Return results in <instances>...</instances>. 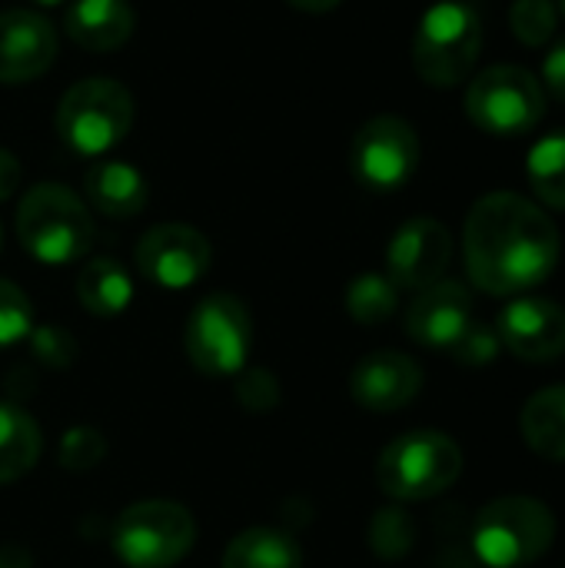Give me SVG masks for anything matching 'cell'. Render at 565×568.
<instances>
[{"mask_svg":"<svg viewBox=\"0 0 565 568\" xmlns=\"http://www.w3.org/2000/svg\"><path fill=\"white\" fill-rule=\"evenodd\" d=\"M470 280L490 296H516L553 276L559 230L543 206L519 193L483 196L463 226Z\"/></svg>","mask_w":565,"mask_h":568,"instance_id":"obj_1","label":"cell"},{"mask_svg":"<svg viewBox=\"0 0 565 568\" xmlns=\"http://www.w3.org/2000/svg\"><path fill=\"white\" fill-rule=\"evenodd\" d=\"M17 236L33 260L47 266H67L90 250L93 220L73 190L60 183H37L20 200Z\"/></svg>","mask_w":565,"mask_h":568,"instance_id":"obj_2","label":"cell"},{"mask_svg":"<svg viewBox=\"0 0 565 568\" xmlns=\"http://www.w3.org/2000/svg\"><path fill=\"white\" fill-rule=\"evenodd\" d=\"M463 449L436 429H416L393 439L376 463L380 489L396 503H426L456 486Z\"/></svg>","mask_w":565,"mask_h":568,"instance_id":"obj_3","label":"cell"},{"mask_svg":"<svg viewBox=\"0 0 565 568\" xmlns=\"http://www.w3.org/2000/svg\"><path fill=\"white\" fill-rule=\"evenodd\" d=\"M556 516L529 496H503L480 509L473 523V549L490 568L533 566L553 549Z\"/></svg>","mask_w":565,"mask_h":568,"instance_id":"obj_4","label":"cell"},{"mask_svg":"<svg viewBox=\"0 0 565 568\" xmlns=\"http://www.w3.org/2000/svg\"><path fill=\"white\" fill-rule=\"evenodd\" d=\"M480 47V10L466 0H440L420 20V30L413 37V63L430 87H456L473 73Z\"/></svg>","mask_w":565,"mask_h":568,"instance_id":"obj_5","label":"cell"},{"mask_svg":"<svg viewBox=\"0 0 565 568\" xmlns=\"http://www.w3.org/2000/svg\"><path fill=\"white\" fill-rule=\"evenodd\" d=\"M133 126V97L123 83L93 77L73 83L57 106V136L77 156L110 153Z\"/></svg>","mask_w":565,"mask_h":568,"instance_id":"obj_6","label":"cell"},{"mask_svg":"<svg viewBox=\"0 0 565 568\" xmlns=\"http://www.w3.org/2000/svg\"><path fill=\"white\" fill-rule=\"evenodd\" d=\"M196 542V523L180 503L150 499L127 506L110 532V546L127 568H173Z\"/></svg>","mask_w":565,"mask_h":568,"instance_id":"obj_7","label":"cell"},{"mask_svg":"<svg viewBox=\"0 0 565 568\" xmlns=\"http://www.w3.org/2000/svg\"><path fill=\"white\" fill-rule=\"evenodd\" d=\"M546 113V90L543 83L523 67H490L473 77L466 90V116L496 136H519L529 133Z\"/></svg>","mask_w":565,"mask_h":568,"instance_id":"obj_8","label":"cell"},{"mask_svg":"<svg viewBox=\"0 0 565 568\" xmlns=\"http://www.w3.org/2000/svg\"><path fill=\"white\" fill-rule=\"evenodd\" d=\"M250 313L230 293L200 300L186 320V356L203 376H236L250 356Z\"/></svg>","mask_w":565,"mask_h":568,"instance_id":"obj_9","label":"cell"},{"mask_svg":"<svg viewBox=\"0 0 565 568\" xmlns=\"http://www.w3.org/2000/svg\"><path fill=\"white\" fill-rule=\"evenodd\" d=\"M420 166V136L403 116L366 120L350 146V170L370 190H400Z\"/></svg>","mask_w":565,"mask_h":568,"instance_id":"obj_10","label":"cell"},{"mask_svg":"<svg viewBox=\"0 0 565 568\" xmlns=\"http://www.w3.org/2000/svg\"><path fill=\"white\" fill-rule=\"evenodd\" d=\"M213 260L210 240L183 223H163L140 236L137 270L143 280L163 290H186L206 276Z\"/></svg>","mask_w":565,"mask_h":568,"instance_id":"obj_11","label":"cell"},{"mask_svg":"<svg viewBox=\"0 0 565 568\" xmlns=\"http://www.w3.org/2000/svg\"><path fill=\"white\" fill-rule=\"evenodd\" d=\"M453 263V236L433 216H416L396 230L386 246V276L396 290H426L446 276Z\"/></svg>","mask_w":565,"mask_h":568,"instance_id":"obj_12","label":"cell"},{"mask_svg":"<svg viewBox=\"0 0 565 568\" xmlns=\"http://www.w3.org/2000/svg\"><path fill=\"white\" fill-rule=\"evenodd\" d=\"M503 349L523 363H553L565 353V310L543 296H519L496 320Z\"/></svg>","mask_w":565,"mask_h":568,"instance_id":"obj_13","label":"cell"},{"mask_svg":"<svg viewBox=\"0 0 565 568\" xmlns=\"http://www.w3.org/2000/svg\"><path fill=\"white\" fill-rule=\"evenodd\" d=\"M423 389V369L416 359L396 349L370 353L350 376V393L366 413H400Z\"/></svg>","mask_w":565,"mask_h":568,"instance_id":"obj_14","label":"cell"},{"mask_svg":"<svg viewBox=\"0 0 565 568\" xmlns=\"http://www.w3.org/2000/svg\"><path fill=\"white\" fill-rule=\"evenodd\" d=\"M57 60V30L33 10H0V83H27Z\"/></svg>","mask_w":565,"mask_h":568,"instance_id":"obj_15","label":"cell"},{"mask_svg":"<svg viewBox=\"0 0 565 568\" xmlns=\"http://www.w3.org/2000/svg\"><path fill=\"white\" fill-rule=\"evenodd\" d=\"M473 323V296L456 280H440L416 293V300L406 310V333L420 346L446 349L466 333Z\"/></svg>","mask_w":565,"mask_h":568,"instance_id":"obj_16","label":"cell"},{"mask_svg":"<svg viewBox=\"0 0 565 568\" xmlns=\"http://www.w3.org/2000/svg\"><path fill=\"white\" fill-rule=\"evenodd\" d=\"M133 7L127 0H73L63 13L67 37L93 53L123 47L133 33Z\"/></svg>","mask_w":565,"mask_h":568,"instance_id":"obj_17","label":"cell"},{"mask_svg":"<svg viewBox=\"0 0 565 568\" xmlns=\"http://www.w3.org/2000/svg\"><path fill=\"white\" fill-rule=\"evenodd\" d=\"M87 200L93 210L113 220H130L147 206V180L137 166L120 160H100L87 170L83 180Z\"/></svg>","mask_w":565,"mask_h":568,"instance_id":"obj_18","label":"cell"},{"mask_svg":"<svg viewBox=\"0 0 565 568\" xmlns=\"http://www.w3.org/2000/svg\"><path fill=\"white\" fill-rule=\"evenodd\" d=\"M519 429L536 456L549 463H565V386L539 389L523 406Z\"/></svg>","mask_w":565,"mask_h":568,"instance_id":"obj_19","label":"cell"},{"mask_svg":"<svg viewBox=\"0 0 565 568\" xmlns=\"http://www.w3.org/2000/svg\"><path fill=\"white\" fill-rule=\"evenodd\" d=\"M77 296H80L83 310L100 316V320L120 316L130 306V300H133V280H130V273L117 260L100 256V260H90L80 270Z\"/></svg>","mask_w":565,"mask_h":568,"instance_id":"obj_20","label":"cell"},{"mask_svg":"<svg viewBox=\"0 0 565 568\" xmlns=\"http://www.w3.org/2000/svg\"><path fill=\"white\" fill-rule=\"evenodd\" d=\"M43 449L40 426L17 406L0 403V486L27 476Z\"/></svg>","mask_w":565,"mask_h":568,"instance_id":"obj_21","label":"cell"},{"mask_svg":"<svg viewBox=\"0 0 565 568\" xmlns=\"http://www.w3.org/2000/svg\"><path fill=\"white\" fill-rule=\"evenodd\" d=\"M300 546L280 529H246L223 552V568H300Z\"/></svg>","mask_w":565,"mask_h":568,"instance_id":"obj_22","label":"cell"},{"mask_svg":"<svg viewBox=\"0 0 565 568\" xmlns=\"http://www.w3.org/2000/svg\"><path fill=\"white\" fill-rule=\"evenodd\" d=\"M526 176L546 206L565 213V133H553L529 150Z\"/></svg>","mask_w":565,"mask_h":568,"instance_id":"obj_23","label":"cell"},{"mask_svg":"<svg viewBox=\"0 0 565 568\" xmlns=\"http://www.w3.org/2000/svg\"><path fill=\"white\" fill-rule=\"evenodd\" d=\"M396 306H400V290L383 273H360L346 286V313L363 326L386 323L396 313Z\"/></svg>","mask_w":565,"mask_h":568,"instance_id":"obj_24","label":"cell"},{"mask_svg":"<svg viewBox=\"0 0 565 568\" xmlns=\"http://www.w3.org/2000/svg\"><path fill=\"white\" fill-rule=\"evenodd\" d=\"M556 23H559V10L553 0H516L509 7V27L516 40H523L526 47L549 43V37L556 33Z\"/></svg>","mask_w":565,"mask_h":568,"instance_id":"obj_25","label":"cell"},{"mask_svg":"<svg viewBox=\"0 0 565 568\" xmlns=\"http://www.w3.org/2000/svg\"><path fill=\"white\" fill-rule=\"evenodd\" d=\"M370 539H373V549H376L383 559H400V556H406V552L413 549L416 526H413V519H410L403 509H383V513L373 519Z\"/></svg>","mask_w":565,"mask_h":568,"instance_id":"obj_26","label":"cell"},{"mask_svg":"<svg viewBox=\"0 0 565 568\" xmlns=\"http://www.w3.org/2000/svg\"><path fill=\"white\" fill-rule=\"evenodd\" d=\"M30 333H33V306L27 293L17 283L0 280V346H13Z\"/></svg>","mask_w":565,"mask_h":568,"instance_id":"obj_27","label":"cell"},{"mask_svg":"<svg viewBox=\"0 0 565 568\" xmlns=\"http://www.w3.org/2000/svg\"><path fill=\"white\" fill-rule=\"evenodd\" d=\"M107 456V443L97 429L90 426H73L63 433L60 439V466L70 469V473H83V469H93L100 459Z\"/></svg>","mask_w":565,"mask_h":568,"instance_id":"obj_28","label":"cell"},{"mask_svg":"<svg viewBox=\"0 0 565 568\" xmlns=\"http://www.w3.org/2000/svg\"><path fill=\"white\" fill-rule=\"evenodd\" d=\"M503 343H500V333L496 326H486V323H470L466 333L450 346V356L460 363V366H490L496 356H500Z\"/></svg>","mask_w":565,"mask_h":568,"instance_id":"obj_29","label":"cell"},{"mask_svg":"<svg viewBox=\"0 0 565 568\" xmlns=\"http://www.w3.org/2000/svg\"><path fill=\"white\" fill-rule=\"evenodd\" d=\"M236 399L253 413H266L280 399L276 379L263 369H243V376L236 379Z\"/></svg>","mask_w":565,"mask_h":568,"instance_id":"obj_30","label":"cell"},{"mask_svg":"<svg viewBox=\"0 0 565 568\" xmlns=\"http://www.w3.org/2000/svg\"><path fill=\"white\" fill-rule=\"evenodd\" d=\"M33 353L47 363V366H67L73 359V339L60 329V326H43L30 333Z\"/></svg>","mask_w":565,"mask_h":568,"instance_id":"obj_31","label":"cell"},{"mask_svg":"<svg viewBox=\"0 0 565 568\" xmlns=\"http://www.w3.org/2000/svg\"><path fill=\"white\" fill-rule=\"evenodd\" d=\"M543 80H546V87H549V93L565 103V40H559L549 53H546V60H543Z\"/></svg>","mask_w":565,"mask_h":568,"instance_id":"obj_32","label":"cell"},{"mask_svg":"<svg viewBox=\"0 0 565 568\" xmlns=\"http://www.w3.org/2000/svg\"><path fill=\"white\" fill-rule=\"evenodd\" d=\"M17 183H20V163L10 150L0 146V203L13 196Z\"/></svg>","mask_w":565,"mask_h":568,"instance_id":"obj_33","label":"cell"},{"mask_svg":"<svg viewBox=\"0 0 565 568\" xmlns=\"http://www.w3.org/2000/svg\"><path fill=\"white\" fill-rule=\"evenodd\" d=\"M0 568H30V552L20 546H3L0 549Z\"/></svg>","mask_w":565,"mask_h":568,"instance_id":"obj_34","label":"cell"},{"mask_svg":"<svg viewBox=\"0 0 565 568\" xmlns=\"http://www.w3.org/2000/svg\"><path fill=\"white\" fill-rule=\"evenodd\" d=\"M286 3H293V7H300V10H310V13H323V10L340 7L343 0H286Z\"/></svg>","mask_w":565,"mask_h":568,"instance_id":"obj_35","label":"cell"},{"mask_svg":"<svg viewBox=\"0 0 565 568\" xmlns=\"http://www.w3.org/2000/svg\"><path fill=\"white\" fill-rule=\"evenodd\" d=\"M40 7H57V3H63V0H37Z\"/></svg>","mask_w":565,"mask_h":568,"instance_id":"obj_36","label":"cell"},{"mask_svg":"<svg viewBox=\"0 0 565 568\" xmlns=\"http://www.w3.org/2000/svg\"><path fill=\"white\" fill-rule=\"evenodd\" d=\"M563 13H565V0H563Z\"/></svg>","mask_w":565,"mask_h":568,"instance_id":"obj_37","label":"cell"}]
</instances>
